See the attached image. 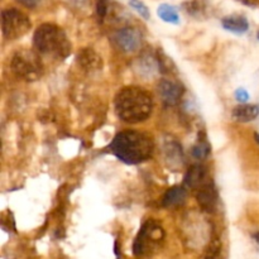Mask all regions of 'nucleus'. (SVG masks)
Wrapping results in <instances>:
<instances>
[{"label": "nucleus", "instance_id": "1", "mask_svg": "<svg viewBox=\"0 0 259 259\" xmlns=\"http://www.w3.org/2000/svg\"><path fill=\"white\" fill-rule=\"evenodd\" d=\"M115 114L121 121L137 124L147 120L153 110V99L142 88H124L116 94L114 101Z\"/></svg>", "mask_w": 259, "mask_h": 259}, {"label": "nucleus", "instance_id": "2", "mask_svg": "<svg viewBox=\"0 0 259 259\" xmlns=\"http://www.w3.org/2000/svg\"><path fill=\"white\" fill-rule=\"evenodd\" d=\"M153 147V141L148 134L136 131H125L114 137L110 143V151L124 163L139 164L151 158Z\"/></svg>", "mask_w": 259, "mask_h": 259}, {"label": "nucleus", "instance_id": "3", "mask_svg": "<svg viewBox=\"0 0 259 259\" xmlns=\"http://www.w3.org/2000/svg\"><path fill=\"white\" fill-rule=\"evenodd\" d=\"M33 43L38 52L56 58H65L71 52V43L66 33L51 23L37 28L33 35Z\"/></svg>", "mask_w": 259, "mask_h": 259}, {"label": "nucleus", "instance_id": "4", "mask_svg": "<svg viewBox=\"0 0 259 259\" xmlns=\"http://www.w3.org/2000/svg\"><path fill=\"white\" fill-rule=\"evenodd\" d=\"M164 240V230L154 220H148L139 230L133 244V253L137 258H147L153 255L162 247Z\"/></svg>", "mask_w": 259, "mask_h": 259}, {"label": "nucleus", "instance_id": "5", "mask_svg": "<svg viewBox=\"0 0 259 259\" xmlns=\"http://www.w3.org/2000/svg\"><path fill=\"white\" fill-rule=\"evenodd\" d=\"M42 62L37 53L22 50L13 56L12 71L18 78L24 81H35L42 76Z\"/></svg>", "mask_w": 259, "mask_h": 259}, {"label": "nucleus", "instance_id": "6", "mask_svg": "<svg viewBox=\"0 0 259 259\" xmlns=\"http://www.w3.org/2000/svg\"><path fill=\"white\" fill-rule=\"evenodd\" d=\"M32 27L29 18L15 8L3 10L2 13V30L8 39H18L27 34Z\"/></svg>", "mask_w": 259, "mask_h": 259}, {"label": "nucleus", "instance_id": "7", "mask_svg": "<svg viewBox=\"0 0 259 259\" xmlns=\"http://www.w3.org/2000/svg\"><path fill=\"white\" fill-rule=\"evenodd\" d=\"M114 40L123 52L133 53L141 48L142 34L136 28L125 27L123 29H119L114 34Z\"/></svg>", "mask_w": 259, "mask_h": 259}, {"label": "nucleus", "instance_id": "8", "mask_svg": "<svg viewBox=\"0 0 259 259\" xmlns=\"http://www.w3.org/2000/svg\"><path fill=\"white\" fill-rule=\"evenodd\" d=\"M157 90H158L161 100L168 106L177 105L181 101L185 93L184 86L181 83L174 80H168V78H162L158 82Z\"/></svg>", "mask_w": 259, "mask_h": 259}, {"label": "nucleus", "instance_id": "9", "mask_svg": "<svg viewBox=\"0 0 259 259\" xmlns=\"http://www.w3.org/2000/svg\"><path fill=\"white\" fill-rule=\"evenodd\" d=\"M197 202L205 211L212 212L218 206L219 202V195L212 182H206L204 186L200 187L197 194Z\"/></svg>", "mask_w": 259, "mask_h": 259}, {"label": "nucleus", "instance_id": "10", "mask_svg": "<svg viewBox=\"0 0 259 259\" xmlns=\"http://www.w3.org/2000/svg\"><path fill=\"white\" fill-rule=\"evenodd\" d=\"M163 153L166 162L171 168H180L184 166V152H182L181 144L174 138L164 142Z\"/></svg>", "mask_w": 259, "mask_h": 259}, {"label": "nucleus", "instance_id": "11", "mask_svg": "<svg viewBox=\"0 0 259 259\" xmlns=\"http://www.w3.org/2000/svg\"><path fill=\"white\" fill-rule=\"evenodd\" d=\"M222 25L225 30L238 35L244 34L249 29V22H248V19L244 15L240 14L228 15V17L223 18Z\"/></svg>", "mask_w": 259, "mask_h": 259}, {"label": "nucleus", "instance_id": "12", "mask_svg": "<svg viewBox=\"0 0 259 259\" xmlns=\"http://www.w3.org/2000/svg\"><path fill=\"white\" fill-rule=\"evenodd\" d=\"M259 115V105L255 104H240L232 111V118L238 123H249Z\"/></svg>", "mask_w": 259, "mask_h": 259}, {"label": "nucleus", "instance_id": "13", "mask_svg": "<svg viewBox=\"0 0 259 259\" xmlns=\"http://www.w3.org/2000/svg\"><path fill=\"white\" fill-rule=\"evenodd\" d=\"M206 168L201 164H196L187 171L186 176H185V184L191 189H200L206 184Z\"/></svg>", "mask_w": 259, "mask_h": 259}, {"label": "nucleus", "instance_id": "14", "mask_svg": "<svg viewBox=\"0 0 259 259\" xmlns=\"http://www.w3.org/2000/svg\"><path fill=\"white\" fill-rule=\"evenodd\" d=\"M187 199V191L182 186H174L168 189L162 199V205L164 207H175L184 204Z\"/></svg>", "mask_w": 259, "mask_h": 259}, {"label": "nucleus", "instance_id": "15", "mask_svg": "<svg viewBox=\"0 0 259 259\" xmlns=\"http://www.w3.org/2000/svg\"><path fill=\"white\" fill-rule=\"evenodd\" d=\"M137 68L139 70L141 75L143 76H153L161 70V62L153 56H146L139 61Z\"/></svg>", "mask_w": 259, "mask_h": 259}, {"label": "nucleus", "instance_id": "16", "mask_svg": "<svg viewBox=\"0 0 259 259\" xmlns=\"http://www.w3.org/2000/svg\"><path fill=\"white\" fill-rule=\"evenodd\" d=\"M78 62L86 70H99L101 67V58L91 50L82 51L78 56Z\"/></svg>", "mask_w": 259, "mask_h": 259}, {"label": "nucleus", "instance_id": "17", "mask_svg": "<svg viewBox=\"0 0 259 259\" xmlns=\"http://www.w3.org/2000/svg\"><path fill=\"white\" fill-rule=\"evenodd\" d=\"M157 14L163 22L169 24H180V14L175 7L169 4H161L157 9Z\"/></svg>", "mask_w": 259, "mask_h": 259}, {"label": "nucleus", "instance_id": "18", "mask_svg": "<svg viewBox=\"0 0 259 259\" xmlns=\"http://www.w3.org/2000/svg\"><path fill=\"white\" fill-rule=\"evenodd\" d=\"M192 156L197 159H204L207 154L210 153V147L209 144L205 141H199L194 147H192L191 151Z\"/></svg>", "mask_w": 259, "mask_h": 259}, {"label": "nucleus", "instance_id": "19", "mask_svg": "<svg viewBox=\"0 0 259 259\" xmlns=\"http://www.w3.org/2000/svg\"><path fill=\"white\" fill-rule=\"evenodd\" d=\"M129 5H131L143 19L148 20L149 18H151V13H149L148 7H147L142 0H129Z\"/></svg>", "mask_w": 259, "mask_h": 259}, {"label": "nucleus", "instance_id": "20", "mask_svg": "<svg viewBox=\"0 0 259 259\" xmlns=\"http://www.w3.org/2000/svg\"><path fill=\"white\" fill-rule=\"evenodd\" d=\"M186 10L189 12V14L191 15H199L204 12V4L199 0H194V2H189L186 4Z\"/></svg>", "mask_w": 259, "mask_h": 259}, {"label": "nucleus", "instance_id": "21", "mask_svg": "<svg viewBox=\"0 0 259 259\" xmlns=\"http://www.w3.org/2000/svg\"><path fill=\"white\" fill-rule=\"evenodd\" d=\"M234 95H235V99H237L240 104L248 103V100H249V98H250L249 93H248V91L243 88L237 89L234 93Z\"/></svg>", "mask_w": 259, "mask_h": 259}, {"label": "nucleus", "instance_id": "22", "mask_svg": "<svg viewBox=\"0 0 259 259\" xmlns=\"http://www.w3.org/2000/svg\"><path fill=\"white\" fill-rule=\"evenodd\" d=\"M98 14L100 18H105L106 13H108V0H98Z\"/></svg>", "mask_w": 259, "mask_h": 259}, {"label": "nucleus", "instance_id": "23", "mask_svg": "<svg viewBox=\"0 0 259 259\" xmlns=\"http://www.w3.org/2000/svg\"><path fill=\"white\" fill-rule=\"evenodd\" d=\"M18 2L27 8H35L38 4H39L40 0H18Z\"/></svg>", "mask_w": 259, "mask_h": 259}, {"label": "nucleus", "instance_id": "24", "mask_svg": "<svg viewBox=\"0 0 259 259\" xmlns=\"http://www.w3.org/2000/svg\"><path fill=\"white\" fill-rule=\"evenodd\" d=\"M253 239H254L255 242H257L259 244V230H258V232H255L254 234H253Z\"/></svg>", "mask_w": 259, "mask_h": 259}, {"label": "nucleus", "instance_id": "25", "mask_svg": "<svg viewBox=\"0 0 259 259\" xmlns=\"http://www.w3.org/2000/svg\"><path fill=\"white\" fill-rule=\"evenodd\" d=\"M254 138H255V141H257V143H259V134L258 133L254 134Z\"/></svg>", "mask_w": 259, "mask_h": 259}, {"label": "nucleus", "instance_id": "26", "mask_svg": "<svg viewBox=\"0 0 259 259\" xmlns=\"http://www.w3.org/2000/svg\"><path fill=\"white\" fill-rule=\"evenodd\" d=\"M73 2H76V3H83V2H85V0H73Z\"/></svg>", "mask_w": 259, "mask_h": 259}, {"label": "nucleus", "instance_id": "27", "mask_svg": "<svg viewBox=\"0 0 259 259\" xmlns=\"http://www.w3.org/2000/svg\"><path fill=\"white\" fill-rule=\"evenodd\" d=\"M257 37H258V39H259V30H258V33H257Z\"/></svg>", "mask_w": 259, "mask_h": 259}]
</instances>
